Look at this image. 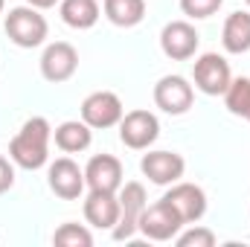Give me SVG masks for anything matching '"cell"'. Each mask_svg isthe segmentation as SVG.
<instances>
[{
    "label": "cell",
    "mask_w": 250,
    "mask_h": 247,
    "mask_svg": "<svg viewBox=\"0 0 250 247\" xmlns=\"http://www.w3.org/2000/svg\"><path fill=\"white\" fill-rule=\"evenodd\" d=\"M50 140H53V128L44 117H32L21 125V131L12 137L9 143V157L12 163H18L21 169H41L50 157Z\"/></svg>",
    "instance_id": "cell-1"
},
{
    "label": "cell",
    "mask_w": 250,
    "mask_h": 247,
    "mask_svg": "<svg viewBox=\"0 0 250 247\" xmlns=\"http://www.w3.org/2000/svg\"><path fill=\"white\" fill-rule=\"evenodd\" d=\"M6 35L12 38V44H18L23 50L41 47L44 38H47V18L29 3L26 6H15L6 15Z\"/></svg>",
    "instance_id": "cell-2"
},
{
    "label": "cell",
    "mask_w": 250,
    "mask_h": 247,
    "mask_svg": "<svg viewBox=\"0 0 250 247\" xmlns=\"http://www.w3.org/2000/svg\"><path fill=\"white\" fill-rule=\"evenodd\" d=\"M181 227H184V221H181V215L175 212V206L166 198H160L151 206L146 204V209L140 215V224H137V230L151 242H169V239L178 236Z\"/></svg>",
    "instance_id": "cell-3"
},
{
    "label": "cell",
    "mask_w": 250,
    "mask_h": 247,
    "mask_svg": "<svg viewBox=\"0 0 250 247\" xmlns=\"http://www.w3.org/2000/svg\"><path fill=\"white\" fill-rule=\"evenodd\" d=\"M120 221H117V227L111 230V236L117 239V242H125V239H131L134 233H137V224H140V215H143V209H146V186L140 184V181H128V184L120 186Z\"/></svg>",
    "instance_id": "cell-4"
},
{
    "label": "cell",
    "mask_w": 250,
    "mask_h": 247,
    "mask_svg": "<svg viewBox=\"0 0 250 247\" xmlns=\"http://www.w3.org/2000/svg\"><path fill=\"white\" fill-rule=\"evenodd\" d=\"M192 79H195V87L207 96H224V90L230 87L233 82V73H230V64L224 56L218 53H204L195 67H192Z\"/></svg>",
    "instance_id": "cell-5"
},
{
    "label": "cell",
    "mask_w": 250,
    "mask_h": 247,
    "mask_svg": "<svg viewBox=\"0 0 250 247\" xmlns=\"http://www.w3.org/2000/svg\"><path fill=\"white\" fill-rule=\"evenodd\" d=\"M157 137H160V123H157V117L151 111H143L140 108V111L123 114V120H120V140H123L128 148L143 151Z\"/></svg>",
    "instance_id": "cell-6"
},
{
    "label": "cell",
    "mask_w": 250,
    "mask_h": 247,
    "mask_svg": "<svg viewBox=\"0 0 250 247\" xmlns=\"http://www.w3.org/2000/svg\"><path fill=\"white\" fill-rule=\"evenodd\" d=\"M192 99H195V90L184 76H163L154 84V105L172 117L187 114L192 108Z\"/></svg>",
    "instance_id": "cell-7"
},
{
    "label": "cell",
    "mask_w": 250,
    "mask_h": 247,
    "mask_svg": "<svg viewBox=\"0 0 250 247\" xmlns=\"http://www.w3.org/2000/svg\"><path fill=\"white\" fill-rule=\"evenodd\" d=\"M123 102L117 93L111 90H96L90 93L84 102H82V120L90 125V128H111V125H120L123 120Z\"/></svg>",
    "instance_id": "cell-8"
},
{
    "label": "cell",
    "mask_w": 250,
    "mask_h": 247,
    "mask_svg": "<svg viewBox=\"0 0 250 247\" xmlns=\"http://www.w3.org/2000/svg\"><path fill=\"white\" fill-rule=\"evenodd\" d=\"M198 29L189 21H172L163 26L160 32V50L172 59V62H187L198 50Z\"/></svg>",
    "instance_id": "cell-9"
},
{
    "label": "cell",
    "mask_w": 250,
    "mask_h": 247,
    "mask_svg": "<svg viewBox=\"0 0 250 247\" xmlns=\"http://www.w3.org/2000/svg\"><path fill=\"white\" fill-rule=\"evenodd\" d=\"M76 67H79V53H76V47L67 44V41L50 44V47L44 50V56H41V76H44L47 82H53V84H62L67 79H73Z\"/></svg>",
    "instance_id": "cell-10"
},
{
    "label": "cell",
    "mask_w": 250,
    "mask_h": 247,
    "mask_svg": "<svg viewBox=\"0 0 250 247\" xmlns=\"http://www.w3.org/2000/svg\"><path fill=\"white\" fill-rule=\"evenodd\" d=\"M143 175L157 186H169L178 184L184 178V169H187V160L178 154V151H148L140 163Z\"/></svg>",
    "instance_id": "cell-11"
},
{
    "label": "cell",
    "mask_w": 250,
    "mask_h": 247,
    "mask_svg": "<svg viewBox=\"0 0 250 247\" xmlns=\"http://www.w3.org/2000/svg\"><path fill=\"white\" fill-rule=\"evenodd\" d=\"M163 198L175 206V212L181 215L184 224L201 221L204 212H207V195H204L201 186H195V184H172V189Z\"/></svg>",
    "instance_id": "cell-12"
},
{
    "label": "cell",
    "mask_w": 250,
    "mask_h": 247,
    "mask_svg": "<svg viewBox=\"0 0 250 247\" xmlns=\"http://www.w3.org/2000/svg\"><path fill=\"white\" fill-rule=\"evenodd\" d=\"M84 184L102 192H120L123 186V163L114 154H96L84 166Z\"/></svg>",
    "instance_id": "cell-13"
},
{
    "label": "cell",
    "mask_w": 250,
    "mask_h": 247,
    "mask_svg": "<svg viewBox=\"0 0 250 247\" xmlns=\"http://www.w3.org/2000/svg\"><path fill=\"white\" fill-rule=\"evenodd\" d=\"M50 189L64 198V201H76L82 192H84V169H79V163H73L70 157H59L53 166H50Z\"/></svg>",
    "instance_id": "cell-14"
},
{
    "label": "cell",
    "mask_w": 250,
    "mask_h": 247,
    "mask_svg": "<svg viewBox=\"0 0 250 247\" xmlns=\"http://www.w3.org/2000/svg\"><path fill=\"white\" fill-rule=\"evenodd\" d=\"M84 218H87V224H93L99 230H114L120 221V195L90 189V195L84 201Z\"/></svg>",
    "instance_id": "cell-15"
},
{
    "label": "cell",
    "mask_w": 250,
    "mask_h": 247,
    "mask_svg": "<svg viewBox=\"0 0 250 247\" xmlns=\"http://www.w3.org/2000/svg\"><path fill=\"white\" fill-rule=\"evenodd\" d=\"M221 44H224V50L233 53V56L248 53L250 50V12H233V15L224 21Z\"/></svg>",
    "instance_id": "cell-16"
},
{
    "label": "cell",
    "mask_w": 250,
    "mask_h": 247,
    "mask_svg": "<svg viewBox=\"0 0 250 247\" xmlns=\"http://www.w3.org/2000/svg\"><path fill=\"white\" fill-rule=\"evenodd\" d=\"M53 140H56V145L67 151V154H76V151H84L87 145H90V140H93V131H90V125L79 123V120H67L62 123L56 131H53Z\"/></svg>",
    "instance_id": "cell-17"
},
{
    "label": "cell",
    "mask_w": 250,
    "mask_h": 247,
    "mask_svg": "<svg viewBox=\"0 0 250 247\" xmlns=\"http://www.w3.org/2000/svg\"><path fill=\"white\" fill-rule=\"evenodd\" d=\"M62 21L73 29H90L99 21V3L96 0H62Z\"/></svg>",
    "instance_id": "cell-18"
},
{
    "label": "cell",
    "mask_w": 250,
    "mask_h": 247,
    "mask_svg": "<svg viewBox=\"0 0 250 247\" xmlns=\"http://www.w3.org/2000/svg\"><path fill=\"white\" fill-rule=\"evenodd\" d=\"M105 18L114 26H137L146 18V0H105L102 3Z\"/></svg>",
    "instance_id": "cell-19"
},
{
    "label": "cell",
    "mask_w": 250,
    "mask_h": 247,
    "mask_svg": "<svg viewBox=\"0 0 250 247\" xmlns=\"http://www.w3.org/2000/svg\"><path fill=\"white\" fill-rule=\"evenodd\" d=\"M224 102H227V111L236 114V117H245L250 108V79L248 76H239L230 82V87L224 90Z\"/></svg>",
    "instance_id": "cell-20"
},
{
    "label": "cell",
    "mask_w": 250,
    "mask_h": 247,
    "mask_svg": "<svg viewBox=\"0 0 250 247\" xmlns=\"http://www.w3.org/2000/svg\"><path fill=\"white\" fill-rule=\"evenodd\" d=\"M53 242L62 247H90L93 245V236L90 230H84L82 224H62L53 236Z\"/></svg>",
    "instance_id": "cell-21"
},
{
    "label": "cell",
    "mask_w": 250,
    "mask_h": 247,
    "mask_svg": "<svg viewBox=\"0 0 250 247\" xmlns=\"http://www.w3.org/2000/svg\"><path fill=\"white\" fill-rule=\"evenodd\" d=\"M221 3H224V0H181V9H184V15H187V18L201 21V18L215 15V12L221 9Z\"/></svg>",
    "instance_id": "cell-22"
},
{
    "label": "cell",
    "mask_w": 250,
    "mask_h": 247,
    "mask_svg": "<svg viewBox=\"0 0 250 247\" xmlns=\"http://www.w3.org/2000/svg\"><path fill=\"white\" fill-rule=\"evenodd\" d=\"M175 242L181 247H212L215 245V233L212 230H207V227H195V230H187V233H181V236H175Z\"/></svg>",
    "instance_id": "cell-23"
},
{
    "label": "cell",
    "mask_w": 250,
    "mask_h": 247,
    "mask_svg": "<svg viewBox=\"0 0 250 247\" xmlns=\"http://www.w3.org/2000/svg\"><path fill=\"white\" fill-rule=\"evenodd\" d=\"M12 184H15V169H12V163L0 154V195H3V192H9Z\"/></svg>",
    "instance_id": "cell-24"
},
{
    "label": "cell",
    "mask_w": 250,
    "mask_h": 247,
    "mask_svg": "<svg viewBox=\"0 0 250 247\" xmlns=\"http://www.w3.org/2000/svg\"><path fill=\"white\" fill-rule=\"evenodd\" d=\"M29 6H35V9H50V6H56L59 0H26Z\"/></svg>",
    "instance_id": "cell-25"
},
{
    "label": "cell",
    "mask_w": 250,
    "mask_h": 247,
    "mask_svg": "<svg viewBox=\"0 0 250 247\" xmlns=\"http://www.w3.org/2000/svg\"><path fill=\"white\" fill-rule=\"evenodd\" d=\"M245 120H248V123H250V108H248V114H245Z\"/></svg>",
    "instance_id": "cell-26"
},
{
    "label": "cell",
    "mask_w": 250,
    "mask_h": 247,
    "mask_svg": "<svg viewBox=\"0 0 250 247\" xmlns=\"http://www.w3.org/2000/svg\"><path fill=\"white\" fill-rule=\"evenodd\" d=\"M3 6H6V0H0V12H3Z\"/></svg>",
    "instance_id": "cell-27"
},
{
    "label": "cell",
    "mask_w": 250,
    "mask_h": 247,
    "mask_svg": "<svg viewBox=\"0 0 250 247\" xmlns=\"http://www.w3.org/2000/svg\"><path fill=\"white\" fill-rule=\"evenodd\" d=\"M248 6H250V0H248Z\"/></svg>",
    "instance_id": "cell-28"
}]
</instances>
